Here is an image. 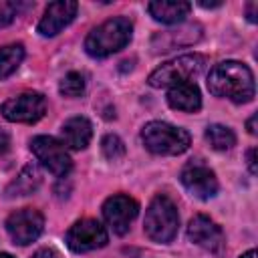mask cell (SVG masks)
I'll list each match as a JSON object with an SVG mask.
<instances>
[{
	"label": "cell",
	"instance_id": "ffe728a7",
	"mask_svg": "<svg viewBox=\"0 0 258 258\" xmlns=\"http://www.w3.org/2000/svg\"><path fill=\"white\" fill-rule=\"evenodd\" d=\"M206 141H208L214 149L226 151V149H230V147L236 145V135H234V131H232L230 127L220 125V123H214V125H210V127L206 129Z\"/></svg>",
	"mask_w": 258,
	"mask_h": 258
},
{
	"label": "cell",
	"instance_id": "9c48e42d",
	"mask_svg": "<svg viewBox=\"0 0 258 258\" xmlns=\"http://www.w3.org/2000/svg\"><path fill=\"white\" fill-rule=\"evenodd\" d=\"M42 228H44V218L38 210H32V208L16 210L6 220L8 236L12 238L14 244H20V246L32 244L42 234Z\"/></svg>",
	"mask_w": 258,
	"mask_h": 258
},
{
	"label": "cell",
	"instance_id": "2e32d148",
	"mask_svg": "<svg viewBox=\"0 0 258 258\" xmlns=\"http://www.w3.org/2000/svg\"><path fill=\"white\" fill-rule=\"evenodd\" d=\"M60 135H62V141H60L62 145L71 149H85L93 137V127L85 117H71L69 121H64Z\"/></svg>",
	"mask_w": 258,
	"mask_h": 258
},
{
	"label": "cell",
	"instance_id": "d4e9b609",
	"mask_svg": "<svg viewBox=\"0 0 258 258\" xmlns=\"http://www.w3.org/2000/svg\"><path fill=\"white\" fill-rule=\"evenodd\" d=\"M32 258H60V256H58L54 250H50V248H42V250H38Z\"/></svg>",
	"mask_w": 258,
	"mask_h": 258
},
{
	"label": "cell",
	"instance_id": "30bf717a",
	"mask_svg": "<svg viewBox=\"0 0 258 258\" xmlns=\"http://www.w3.org/2000/svg\"><path fill=\"white\" fill-rule=\"evenodd\" d=\"M179 179H181L183 187L198 200H210L218 194V177L202 161H189L181 169Z\"/></svg>",
	"mask_w": 258,
	"mask_h": 258
},
{
	"label": "cell",
	"instance_id": "4316f807",
	"mask_svg": "<svg viewBox=\"0 0 258 258\" xmlns=\"http://www.w3.org/2000/svg\"><path fill=\"white\" fill-rule=\"evenodd\" d=\"M8 145H10V139H8V133L0 129V153H4V151L8 149Z\"/></svg>",
	"mask_w": 258,
	"mask_h": 258
},
{
	"label": "cell",
	"instance_id": "484cf974",
	"mask_svg": "<svg viewBox=\"0 0 258 258\" xmlns=\"http://www.w3.org/2000/svg\"><path fill=\"white\" fill-rule=\"evenodd\" d=\"M256 8H258L256 2H248L246 12H248V20H250V22H256V20H258V18H256Z\"/></svg>",
	"mask_w": 258,
	"mask_h": 258
},
{
	"label": "cell",
	"instance_id": "5bb4252c",
	"mask_svg": "<svg viewBox=\"0 0 258 258\" xmlns=\"http://www.w3.org/2000/svg\"><path fill=\"white\" fill-rule=\"evenodd\" d=\"M200 38H202V26L189 24V26H183V28H177V30H167V32L155 34L151 46H153L155 52H167V50L177 48V46L194 44Z\"/></svg>",
	"mask_w": 258,
	"mask_h": 258
},
{
	"label": "cell",
	"instance_id": "d6986e66",
	"mask_svg": "<svg viewBox=\"0 0 258 258\" xmlns=\"http://www.w3.org/2000/svg\"><path fill=\"white\" fill-rule=\"evenodd\" d=\"M24 58V46L20 42H12L0 48V79L10 77Z\"/></svg>",
	"mask_w": 258,
	"mask_h": 258
},
{
	"label": "cell",
	"instance_id": "277c9868",
	"mask_svg": "<svg viewBox=\"0 0 258 258\" xmlns=\"http://www.w3.org/2000/svg\"><path fill=\"white\" fill-rule=\"evenodd\" d=\"M177 226H179V216L173 202L165 196L153 198L143 220V230L147 238L159 244H167L175 238Z\"/></svg>",
	"mask_w": 258,
	"mask_h": 258
},
{
	"label": "cell",
	"instance_id": "7402d4cb",
	"mask_svg": "<svg viewBox=\"0 0 258 258\" xmlns=\"http://www.w3.org/2000/svg\"><path fill=\"white\" fill-rule=\"evenodd\" d=\"M101 149H103V155H105L107 159H111V161H117V159H121V157L125 155V145H123V141H121L117 135H111V133L101 139Z\"/></svg>",
	"mask_w": 258,
	"mask_h": 258
},
{
	"label": "cell",
	"instance_id": "603a6c76",
	"mask_svg": "<svg viewBox=\"0 0 258 258\" xmlns=\"http://www.w3.org/2000/svg\"><path fill=\"white\" fill-rule=\"evenodd\" d=\"M18 14V2H8V0H0V28L8 26L14 16Z\"/></svg>",
	"mask_w": 258,
	"mask_h": 258
},
{
	"label": "cell",
	"instance_id": "cb8c5ba5",
	"mask_svg": "<svg viewBox=\"0 0 258 258\" xmlns=\"http://www.w3.org/2000/svg\"><path fill=\"white\" fill-rule=\"evenodd\" d=\"M248 167H250V173H256V147L248 149Z\"/></svg>",
	"mask_w": 258,
	"mask_h": 258
},
{
	"label": "cell",
	"instance_id": "8fae6325",
	"mask_svg": "<svg viewBox=\"0 0 258 258\" xmlns=\"http://www.w3.org/2000/svg\"><path fill=\"white\" fill-rule=\"evenodd\" d=\"M137 214H139V204L125 194H115L107 198L103 204V218L111 226V230L119 236L129 232V226L137 218Z\"/></svg>",
	"mask_w": 258,
	"mask_h": 258
},
{
	"label": "cell",
	"instance_id": "6da1fadb",
	"mask_svg": "<svg viewBox=\"0 0 258 258\" xmlns=\"http://www.w3.org/2000/svg\"><path fill=\"white\" fill-rule=\"evenodd\" d=\"M208 89L216 97L234 103H248L254 99V75L244 62L224 60L210 71Z\"/></svg>",
	"mask_w": 258,
	"mask_h": 258
},
{
	"label": "cell",
	"instance_id": "9a60e30c",
	"mask_svg": "<svg viewBox=\"0 0 258 258\" xmlns=\"http://www.w3.org/2000/svg\"><path fill=\"white\" fill-rule=\"evenodd\" d=\"M167 103L171 109L185 111V113H196L202 107V95L196 83H181L173 85L167 91Z\"/></svg>",
	"mask_w": 258,
	"mask_h": 258
},
{
	"label": "cell",
	"instance_id": "f1b7e54d",
	"mask_svg": "<svg viewBox=\"0 0 258 258\" xmlns=\"http://www.w3.org/2000/svg\"><path fill=\"white\" fill-rule=\"evenodd\" d=\"M200 6H204V8H216V6H222V2H200Z\"/></svg>",
	"mask_w": 258,
	"mask_h": 258
},
{
	"label": "cell",
	"instance_id": "e0dca14e",
	"mask_svg": "<svg viewBox=\"0 0 258 258\" xmlns=\"http://www.w3.org/2000/svg\"><path fill=\"white\" fill-rule=\"evenodd\" d=\"M149 14L163 24H179L185 20V16L191 10L189 2H169V0H159V2H149L147 4Z\"/></svg>",
	"mask_w": 258,
	"mask_h": 258
},
{
	"label": "cell",
	"instance_id": "ba28073f",
	"mask_svg": "<svg viewBox=\"0 0 258 258\" xmlns=\"http://www.w3.org/2000/svg\"><path fill=\"white\" fill-rule=\"evenodd\" d=\"M0 111H2L4 119L12 121V123H36L46 111V101L40 93L28 91V93L16 95V97L8 99L6 103H2Z\"/></svg>",
	"mask_w": 258,
	"mask_h": 258
},
{
	"label": "cell",
	"instance_id": "44dd1931",
	"mask_svg": "<svg viewBox=\"0 0 258 258\" xmlns=\"http://www.w3.org/2000/svg\"><path fill=\"white\" fill-rule=\"evenodd\" d=\"M85 87H87L85 77H83L81 73H75V71H73V73L64 75V79L60 81L58 91H60V95L75 99V97H81V95L85 93Z\"/></svg>",
	"mask_w": 258,
	"mask_h": 258
},
{
	"label": "cell",
	"instance_id": "ac0fdd59",
	"mask_svg": "<svg viewBox=\"0 0 258 258\" xmlns=\"http://www.w3.org/2000/svg\"><path fill=\"white\" fill-rule=\"evenodd\" d=\"M40 171L34 165H26L16 179L6 187V196L8 198H16V196H28L32 191H36V187L40 185Z\"/></svg>",
	"mask_w": 258,
	"mask_h": 258
},
{
	"label": "cell",
	"instance_id": "8992f818",
	"mask_svg": "<svg viewBox=\"0 0 258 258\" xmlns=\"http://www.w3.org/2000/svg\"><path fill=\"white\" fill-rule=\"evenodd\" d=\"M30 151L36 155L40 165L46 167L56 177H64L73 167V161H71L64 145L54 137H48V135L34 137L30 141Z\"/></svg>",
	"mask_w": 258,
	"mask_h": 258
},
{
	"label": "cell",
	"instance_id": "f546056e",
	"mask_svg": "<svg viewBox=\"0 0 258 258\" xmlns=\"http://www.w3.org/2000/svg\"><path fill=\"white\" fill-rule=\"evenodd\" d=\"M258 254H256V250H248V252H244L240 258H256Z\"/></svg>",
	"mask_w": 258,
	"mask_h": 258
},
{
	"label": "cell",
	"instance_id": "5b68a950",
	"mask_svg": "<svg viewBox=\"0 0 258 258\" xmlns=\"http://www.w3.org/2000/svg\"><path fill=\"white\" fill-rule=\"evenodd\" d=\"M204 69H206V56L204 54H198V52L181 54V56L167 60L161 67H157L149 75L147 81L155 89L173 87V85H181V83H191V79L202 75Z\"/></svg>",
	"mask_w": 258,
	"mask_h": 258
},
{
	"label": "cell",
	"instance_id": "7a4b0ae2",
	"mask_svg": "<svg viewBox=\"0 0 258 258\" xmlns=\"http://www.w3.org/2000/svg\"><path fill=\"white\" fill-rule=\"evenodd\" d=\"M133 34V24L125 16L109 18L97 28H93L85 40V50L95 58H105L129 44Z\"/></svg>",
	"mask_w": 258,
	"mask_h": 258
},
{
	"label": "cell",
	"instance_id": "7c38bea8",
	"mask_svg": "<svg viewBox=\"0 0 258 258\" xmlns=\"http://www.w3.org/2000/svg\"><path fill=\"white\" fill-rule=\"evenodd\" d=\"M187 238L196 246H200L206 252L216 254V256L222 254L224 246H226V238H224L222 228L214 220L204 216V214H198V216H194L189 220V224H187Z\"/></svg>",
	"mask_w": 258,
	"mask_h": 258
},
{
	"label": "cell",
	"instance_id": "52a82bcc",
	"mask_svg": "<svg viewBox=\"0 0 258 258\" xmlns=\"http://www.w3.org/2000/svg\"><path fill=\"white\" fill-rule=\"evenodd\" d=\"M64 240L73 252H91V250L103 248L109 242V236H107L105 226H101V222L85 218V220L75 222L69 228Z\"/></svg>",
	"mask_w": 258,
	"mask_h": 258
},
{
	"label": "cell",
	"instance_id": "4dcf8cb0",
	"mask_svg": "<svg viewBox=\"0 0 258 258\" xmlns=\"http://www.w3.org/2000/svg\"><path fill=\"white\" fill-rule=\"evenodd\" d=\"M0 258H14L12 254H8V252H0Z\"/></svg>",
	"mask_w": 258,
	"mask_h": 258
},
{
	"label": "cell",
	"instance_id": "3957f363",
	"mask_svg": "<svg viewBox=\"0 0 258 258\" xmlns=\"http://www.w3.org/2000/svg\"><path fill=\"white\" fill-rule=\"evenodd\" d=\"M141 141L155 155H179L189 147L191 137L181 127L165 121H151L141 129Z\"/></svg>",
	"mask_w": 258,
	"mask_h": 258
},
{
	"label": "cell",
	"instance_id": "83f0119b",
	"mask_svg": "<svg viewBox=\"0 0 258 258\" xmlns=\"http://www.w3.org/2000/svg\"><path fill=\"white\" fill-rule=\"evenodd\" d=\"M256 121H258V115H252V117L248 119V123H246L248 131H250L252 135H256Z\"/></svg>",
	"mask_w": 258,
	"mask_h": 258
},
{
	"label": "cell",
	"instance_id": "4fadbf2b",
	"mask_svg": "<svg viewBox=\"0 0 258 258\" xmlns=\"http://www.w3.org/2000/svg\"><path fill=\"white\" fill-rule=\"evenodd\" d=\"M77 8L79 4L73 0H58V2H50L36 26L40 36H54L58 34L64 26H69L73 22V18L77 16Z\"/></svg>",
	"mask_w": 258,
	"mask_h": 258
}]
</instances>
